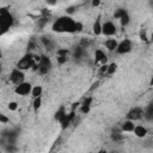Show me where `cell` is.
Returning <instances> with one entry per match:
<instances>
[{"label": "cell", "instance_id": "1", "mask_svg": "<svg viewBox=\"0 0 153 153\" xmlns=\"http://www.w3.org/2000/svg\"><path fill=\"white\" fill-rule=\"evenodd\" d=\"M53 31L55 32H68L73 33L76 32V22L69 17V16H63L56 19L53 24Z\"/></svg>", "mask_w": 153, "mask_h": 153}, {"label": "cell", "instance_id": "2", "mask_svg": "<svg viewBox=\"0 0 153 153\" xmlns=\"http://www.w3.org/2000/svg\"><path fill=\"white\" fill-rule=\"evenodd\" d=\"M13 24V17L10 13L8 10L1 8L0 10V27H1V35H4Z\"/></svg>", "mask_w": 153, "mask_h": 153}, {"label": "cell", "instance_id": "3", "mask_svg": "<svg viewBox=\"0 0 153 153\" xmlns=\"http://www.w3.org/2000/svg\"><path fill=\"white\" fill-rule=\"evenodd\" d=\"M36 63V60H35V55L29 53V54H25L17 63V67L23 69V71H26V69H30L33 67V65Z\"/></svg>", "mask_w": 153, "mask_h": 153}, {"label": "cell", "instance_id": "4", "mask_svg": "<svg viewBox=\"0 0 153 153\" xmlns=\"http://www.w3.org/2000/svg\"><path fill=\"white\" fill-rule=\"evenodd\" d=\"M32 85L27 81H23L18 85H16V88H14V93L18 94V96H27V94H31V91H32Z\"/></svg>", "mask_w": 153, "mask_h": 153}, {"label": "cell", "instance_id": "5", "mask_svg": "<svg viewBox=\"0 0 153 153\" xmlns=\"http://www.w3.org/2000/svg\"><path fill=\"white\" fill-rule=\"evenodd\" d=\"M38 63V73L39 74H47L51 67V61L47 55H41Z\"/></svg>", "mask_w": 153, "mask_h": 153}, {"label": "cell", "instance_id": "6", "mask_svg": "<svg viewBox=\"0 0 153 153\" xmlns=\"http://www.w3.org/2000/svg\"><path fill=\"white\" fill-rule=\"evenodd\" d=\"M24 76H25V75H24V71L20 69V68H18V67L13 68V69L11 71V73H10V80H11L13 84H16V85L23 82V81H24Z\"/></svg>", "mask_w": 153, "mask_h": 153}, {"label": "cell", "instance_id": "7", "mask_svg": "<svg viewBox=\"0 0 153 153\" xmlns=\"http://www.w3.org/2000/svg\"><path fill=\"white\" fill-rule=\"evenodd\" d=\"M131 50V42L129 39H122L121 42H118V45L116 48V53L120 54V55H123V54H127Z\"/></svg>", "mask_w": 153, "mask_h": 153}, {"label": "cell", "instance_id": "8", "mask_svg": "<svg viewBox=\"0 0 153 153\" xmlns=\"http://www.w3.org/2000/svg\"><path fill=\"white\" fill-rule=\"evenodd\" d=\"M115 33H116V26L112 22H105L102 24V35L114 36Z\"/></svg>", "mask_w": 153, "mask_h": 153}, {"label": "cell", "instance_id": "9", "mask_svg": "<svg viewBox=\"0 0 153 153\" xmlns=\"http://www.w3.org/2000/svg\"><path fill=\"white\" fill-rule=\"evenodd\" d=\"M143 116V110L141 108H133L128 111L127 114V118L128 120H131V121H137V120H141Z\"/></svg>", "mask_w": 153, "mask_h": 153}, {"label": "cell", "instance_id": "10", "mask_svg": "<svg viewBox=\"0 0 153 153\" xmlns=\"http://www.w3.org/2000/svg\"><path fill=\"white\" fill-rule=\"evenodd\" d=\"M94 62H100L102 65L108 62V56L105 55V53L102 50V49H97L94 51Z\"/></svg>", "mask_w": 153, "mask_h": 153}, {"label": "cell", "instance_id": "11", "mask_svg": "<svg viewBox=\"0 0 153 153\" xmlns=\"http://www.w3.org/2000/svg\"><path fill=\"white\" fill-rule=\"evenodd\" d=\"M92 102H93L92 97H86L84 99V102L81 103V105H80V111L82 114H88L90 109H91V105H92Z\"/></svg>", "mask_w": 153, "mask_h": 153}, {"label": "cell", "instance_id": "12", "mask_svg": "<svg viewBox=\"0 0 153 153\" xmlns=\"http://www.w3.org/2000/svg\"><path fill=\"white\" fill-rule=\"evenodd\" d=\"M134 128H135L134 121L128 120V118H127V121H124V122L121 124V130H122V131L130 133V131H134Z\"/></svg>", "mask_w": 153, "mask_h": 153}, {"label": "cell", "instance_id": "13", "mask_svg": "<svg viewBox=\"0 0 153 153\" xmlns=\"http://www.w3.org/2000/svg\"><path fill=\"white\" fill-rule=\"evenodd\" d=\"M104 45H105V48L109 50V51H116V48H117V45H118V42L115 39V38H108L105 42H104Z\"/></svg>", "mask_w": 153, "mask_h": 153}, {"label": "cell", "instance_id": "14", "mask_svg": "<svg viewBox=\"0 0 153 153\" xmlns=\"http://www.w3.org/2000/svg\"><path fill=\"white\" fill-rule=\"evenodd\" d=\"M73 117H74V110L71 112V114H67L61 121H60V123H61V127H62V129H66L69 124H71V122H72V120H73Z\"/></svg>", "mask_w": 153, "mask_h": 153}, {"label": "cell", "instance_id": "15", "mask_svg": "<svg viewBox=\"0 0 153 153\" xmlns=\"http://www.w3.org/2000/svg\"><path fill=\"white\" fill-rule=\"evenodd\" d=\"M134 134H135V136H137V137H145L146 135H147V129L143 127V126H141V124H137V126H135V128H134V131H133Z\"/></svg>", "mask_w": 153, "mask_h": 153}, {"label": "cell", "instance_id": "16", "mask_svg": "<svg viewBox=\"0 0 153 153\" xmlns=\"http://www.w3.org/2000/svg\"><path fill=\"white\" fill-rule=\"evenodd\" d=\"M92 31L96 36H99L102 35V23L99 19H97L94 23H93V26H92Z\"/></svg>", "mask_w": 153, "mask_h": 153}, {"label": "cell", "instance_id": "17", "mask_svg": "<svg viewBox=\"0 0 153 153\" xmlns=\"http://www.w3.org/2000/svg\"><path fill=\"white\" fill-rule=\"evenodd\" d=\"M67 115V112H66V109H65V106H61V108H59L57 109V111L55 112V116H54V118L56 120V121H61L65 116Z\"/></svg>", "mask_w": 153, "mask_h": 153}, {"label": "cell", "instance_id": "18", "mask_svg": "<svg viewBox=\"0 0 153 153\" xmlns=\"http://www.w3.org/2000/svg\"><path fill=\"white\" fill-rule=\"evenodd\" d=\"M42 93H43V88H42V86L36 85V86L32 87V91H31V96H32V98L39 97V96H42Z\"/></svg>", "mask_w": 153, "mask_h": 153}, {"label": "cell", "instance_id": "19", "mask_svg": "<svg viewBox=\"0 0 153 153\" xmlns=\"http://www.w3.org/2000/svg\"><path fill=\"white\" fill-rule=\"evenodd\" d=\"M41 41H42V43L44 44V47H45L47 49H49V50L53 49L54 44H53V42H51L50 38H48V37H41Z\"/></svg>", "mask_w": 153, "mask_h": 153}, {"label": "cell", "instance_id": "20", "mask_svg": "<svg viewBox=\"0 0 153 153\" xmlns=\"http://www.w3.org/2000/svg\"><path fill=\"white\" fill-rule=\"evenodd\" d=\"M41 105H42V96L33 98V102H32V106H33V110H35V111H37V110L41 108Z\"/></svg>", "mask_w": 153, "mask_h": 153}, {"label": "cell", "instance_id": "21", "mask_svg": "<svg viewBox=\"0 0 153 153\" xmlns=\"http://www.w3.org/2000/svg\"><path fill=\"white\" fill-rule=\"evenodd\" d=\"M122 130H116V131H114L112 134H111V139L115 141V142H118V141H121L122 140Z\"/></svg>", "mask_w": 153, "mask_h": 153}, {"label": "cell", "instance_id": "22", "mask_svg": "<svg viewBox=\"0 0 153 153\" xmlns=\"http://www.w3.org/2000/svg\"><path fill=\"white\" fill-rule=\"evenodd\" d=\"M120 22H121V25H122V26H126V25L129 24V22H130V17H129L128 12H127L126 14H123V16L120 18Z\"/></svg>", "mask_w": 153, "mask_h": 153}, {"label": "cell", "instance_id": "23", "mask_svg": "<svg viewBox=\"0 0 153 153\" xmlns=\"http://www.w3.org/2000/svg\"><path fill=\"white\" fill-rule=\"evenodd\" d=\"M116 71H117V63H116V62H111V63L108 66V72H106V74L112 75Z\"/></svg>", "mask_w": 153, "mask_h": 153}, {"label": "cell", "instance_id": "24", "mask_svg": "<svg viewBox=\"0 0 153 153\" xmlns=\"http://www.w3.org/2000/svg\"><path fill=\"white\" fill-rule=\"evenodd\" d=\"M127 13V11L124 10V8H118V10H116L115 11V13H114V17L116 18V19H120L123 14H126Z\"/></svg>", "mask_w": 153, "mask_h": 153}, {"label": "cell", "instance_id": "25", "mask_svg": "<svg viewBox=\"0 0 153 153\" xmlns=\"http://www.w3.org/2000/svg\"><path fill=\"white\" fill-rule=\"evenodd\" d=\"M7 108H8L11 111H16V110L18 109V103H17V102H10L8 105H7Z\"/></svg>", "mask_w": 153, "mask_h": 153}, {"label": "cell", "instance_id": "26", "mask_svg": "<svg viewBox=\"0 0 153 153\" xmlns=\"http://www.w3.org/2000/svg\"><path fill=\"white\" fill-rule=\"evenodd\" d=\"M56 59H57V62H59L60 65H63V63H66V62H67V60H68V57H67V56H63V55H61V56H57Z\"/></svg>", "mask_w": 153, "mask_h": 153}, {"label": "cell", "instance_id": "27", "mask_svg": "<svg viewBox=\"0 0 153 153\" xmlns=\"http://www.w3.org/2000/svg\"><path fill=\"white\" fill-rule=\"evenodd\" d=\"M56 54H57V56H61V55L68 56V50H67V49H57Z\"/></svg>", "mask_w": 153, "mask_h": 153}, {"label": "cell", "instance_id": "28", "mask_svg": "<svg viewBox=\"0 0 153 153\" xmlns=\"http://www.w3.org/2000/svg\"><path fill=\"white\" fill-rule=\"evenodd\" d=\"M108 66H109L108 63L102 65V66H100V68H99V73H100V74H105V73L108 72Z\"/></svg>", "mask_w": 153, "mask_h": 153}, {"label": "cell", "instance_id": "29", "mask_svg": "<svg viewBox=\"0 0 153 153\" xmlns=\"http://www.w3.org/2000/svg\"><path fill=\"white\" fill-rule=\"evenodd\" d=\"M0 122L1 123H7V122H10V118L7 116H5L4 114H1L0 115Z\"/></svg>", "mask_w": 153, "mask_h": 153}, {"label": "cell", "instance_id": "30", "mask_svg": "<svg viewBox=\"0 0 153 153\" xmlns=\"http://www.w3.org/2000/svg\"><path fill=\"white\" fill-rule=\"evenodd\" d=\"M140 38H141L142 41L147 42V35H146V31H143V30L140 31Z\"/></svg>", "mask_w": 153, "mask_h": 153}, {"label": "cell", "instance_id": "31", "mask_svg": "<svg viewBox=\"0 0 153 153\" xmlns=\"http://www.w3.org/2000/svg\"><path fill=\"white\" fill-rule=\"evenodd\" d=\"M100 2H102V0H91V5L93 7H98L100 5Z\"/></svg>", "mask_w": 153, "mask_h": 153}, {"label": "cell", "instance_id": "32", "mask_svg": "<svg viewBox=\"0 0 153 153\" xmlns=\"http://www.w3.org/2000/svg\"><path fill=\"white\" fill-rule=\"evenodd\" d=\"M82 27H84V25L80 22H76V32H80L82 30Z\"/></svg>", "mask_w": 153, "mask_h": 153}, {"label": "cell", "instance_id": "33", "mask_svg": "<svg viewBox=\"0 0 153 153\" xmlns=\"http://www.w3.org/2000/svg\"><path fill=\"white\" fill-rule=\"evenodd\" d=\"M45 1H47V4L50 5V6H54V5H56V2H57V0H45Z\"/></svg>", "mask_w": 153, "mask_h": 153}, {"label": "cell", "instance_id": "34", "mask_svg": "<svg viewBox=\"0 0 153 153\" xmlns=\"http://www.w3.org/2000/svg\"><path fill=\"white\" fill-rule=\"evenodd\" d=\"M149 85H151V86H153V75H152V78H151V81H149Z\"/></svg>", "mask_w": 153, "mask_h": 153}, {"label": "cell", "instance_id": "35", "mask_svg": "<svg viewBox=\"0 0 153 153\" xmlns=\"http://www.w3.org/2000/svg\"><path fill=\"white\" fill-rule=\"evenodd\" d=\"M151 39L153 41V31H152V33H151Z\"/></svg>", "mask_w": 153, "mask_h": 153}, {"label": "cell", "instance_id": "36", "mask_svg": "<svg viewBox=\"0 0 153 153\" xmlns=\"http://www.w3.org/2000/svg\"><path fill=\"white\" fill-rule=\"evenodd\" d=\"M152 105H153V104H152Z\"/></svg>", "mask_w": 153, "mask_h": 153}]
</instances>
